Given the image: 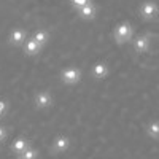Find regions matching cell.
Segmentation results:
<instances>
[{
    "label": "cell",
    "instance_id": "1",
    "mask_svg": "<svg viewBox=\"0 0 159 159\" xmlns=\"http://www.w3.org/2000/svg\"><path fill=\"white\" fill-rule=\"evenodd\" d=\"M132 37H134V30H132V25L130 22L124 21V22H119L115 30H113V38H115V43L116 45H126L129 43Z\"/></svg>",
    "mask_w": 159,
    "mask_h": 159
},
{
    "label": "cell",
    "instance_id": "2",
    "mask_svg": "<svg viewBox=\"0 0 159 159\" xmlns=\"http://www.w3.org/2000/svg\"><path fill=\"white\" fill-rule=\"evenodd\" d=\"M139 15L145 21H153L159 16V5L153 0H145V2L139 7Z\"/></svg>",
    "mask_w": 159,
    "mask_h": 159
},
{
    "label": "cell",
    "instance_id": "3",
    "mask_svg": "<svg viewBox=\"0 0 159 159\" xmlns=\"http://www.w3.org/2000/svg\"><path fill=\"white\" fill-rule=\"evenodd\" d=\"M61 81L64 84H69V86L78 84L81 81V70L76 67H65L61 72Z\"/></svg>",
    "mask_w": 159,
    "mask_h": 159
},
{
    "label": "cell",
    "instance_id": "4",
    "mask_svg": "<svg viewBox=\"0 0 159 159\" xmlns=\"http://www.w3.org/2000/svg\"><path fill=\"white\" fill-rule=\"evenodd\" d=\"M52 103H54V99L48 91H38L34 96V105L37 110H48L49 107H52Z\"/></svg>",
    "mask_w": 159,
    "mask_h": 159
},
{
    "label": "cell",
    "instance_id": "5",
    "mask_svg": "<svg viewBox=\"0 0 159 159\" xmlns=\"http://www.w3.org/2000/svg\"><path fill=\"white\" fill-rule=\"evenodd\" d=\"M25 38H27V32L22 27H15L8 35V43L11 46H24Z\"/></svg>",
    "mask_w": 159,
    "mask_h": 159
},
{
    "label": "cell",
    "instance_id": "6",
    "mask_svg": "<svg viewBox=\"0 0 159 159\" xmlns=\"http://www.w3.org/2000/svg\"><path fill=\"white\" fill-rule=\"evenodd\" d=\"M108 73H110V69H108L107 62L99 61V62H96L94 65H92L91 75H92V78H94V80H105V78L108 76Z\"/></svg>",
    "mask_w": 159,
    "mask_h": 159
},
{
    "label": "cell",
    "instance_id": "7",
    "mask_svg": "<svg viewBox=\"0 0 159 159\" xmlns=\"http://www.w3.org/2000/svg\"><path fill=\"white\" fill-rule=\"evenodd\" d=\"M76 13H78V16L81 18V19H84V21H92V19L97 16V7L92 3V2H89V3L84 5L83 8H80Z\"/></svg>",
    "mask_w": 159,
    "mask_h": 159
},
{
    "label": "cell",
    "instance_id": "8",
    "mask_svg": "<svg viewBox=\"0 0 159 159\" xmlns=\"http://www.w3.org/2000/svg\"><path fill=\"white\" fill-rule=\"evenodd\" d=\"M32 40L40 46V48H43V46H46L48 45V42H49V32L46 30V29H37L35 32H34V35H32Z\"/></svg>",
    "mask_w": 159,
    "mask_h": 159
},
{
    "label": "cell",
    "instance_id": "9",
    "mask_svg": "<svg viewBox=\"0 0 159 159\" xmlns=\"http://www.w3.org/2000/svg\"><path fill=\"white\" fill-rule=\"evenodd\" d=\"M40 51H42V48H40L32 38L25 40V43H24V54H25V56H29V57L38 56V54H40Z\"/></svg>",
    "mask_w": 159,
    "mask_h": 159
},
{
    "label": "cell",
    "instance_id": "10",
    "mask_svg": "<svg viewBox=\"0 0 159 159\" xmlns=\"http://www.w3.org/2000/svg\"><path fill=\"white\" fill-rule=\"evenodd\" d=\"M70 147V139L69 137H65V135H59V137H56V140H54V143H52V150H54L56 153H62V151H65Z\"/></svg>",
    "mask_w": 159,
    "mask_h": 159
},
{
    "label": "cell",
    "instance_id": "11",
    "mask_svg": "<svg viewBox=\"0 0 159 159\" xmlns=\"http://www.w3.org/2000/svg\"><path fill=\"white\" fill-rule=\"evenodd\" d=\"M134 49L139 54H145L148 51V38L145 35H139L137 38H134Z\"/></svg>",
    "mask_w": 159,
    "mask_h": 159
},
{
    "label": "cell",
    "instance_id": "12",
    "mask_svg": "<svg viewBox=\"0 0 159 159\" xmlns=\"http://www.w3.org/2000/svg\"><path fill=\"white\" fill-rule=\"evenodd\" d=\"M147 134L151 137V139H159V119L157 121H151L148 126H147Z\"/></svg>",
    "mask_w": 159,
    "mask_h": 159
},
{
    "label": "cell",
    "instance_id": "13",
    "mask_svg": "<svg viewBox=\"0 0 159 159\" xmlns=\"http://www.w3.org/2000/svg\"><path fill=\"white\" fill-rule=\"evenodd\" d=\"M11 150H15L16 153H24L27 150V140L25 139H16V142L11 145Z\"/></svg>",
    "mask_w": 159,
    "mask_h": 159
},
{
    "label": "cell",
    "instance_id": "14",
    "mask_svg": "<svg viewBox=\"0 0 159 159\" xmlns=\"http://www.w3.org/2000/svg\"><path fill=\"white\" fill-rule=\"evenodd\" d=\"M91 2V0H70V3H72V7H73V10H80V8H83L84 5H88Z\"/></svg>",
    "mask_w": 159,
    "mask_h": 159
},
{
    "label": "cell",
    "instance_id": "15",
    "mask_svg": "<svg viewBox=\"0 0 159 159\" xmlns=\"http://www.w3.org/2000/svg\"><path fill=\"white\" fill-rule=\"evenodd\" d=\"M22 154V159H35V156H37V151L35 150H32V148H27L24 153H21Z\"/></svg>",
    "mask_w": 159,
    "mask_h": 159
},
{
    "label": "cell",
    "instance_id": "16",
    "mask_svg": "<svg viewBox=\"0 0 159 159\" xmlns=\"http://www.w3.org/2000/svg\"><path fill=\"white\" fill-rule=\"evenodd\" d=\"M8 111V102L7 100H0V118H3Z\"/></svg>",
    "mask_w": 159,
    "mask_h": 159
},
{
    "label": "cell",
    "instance_id": "17",
    "mask_svg": "<svg viewBox=\"0 0 159 159\" xmlns=\"http://www.w3.org/2000/svg\"><path fill=\"white\" fill-rule=\"evenodd\" d=\"M5 137H7V129L3 126H0V142H3Z\"/></svg>",
    "mask_w": 159,
    "mask_h": 159
},
{
    "label": "cell",
    "instance_id": "18",
    "mask_svg": "<svg viewBox=\"0 0 159 159\" xmlns=\"http://www.w3.org/2000/svg\"><path fill=\"white\" fill-rule=\"evenodd\" d=\"M19 159H22V157H19Z\"/></svg>",
    "mask_w": 159,
    "mask_h": 159
}]
</instances>
